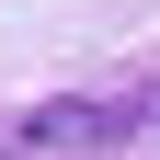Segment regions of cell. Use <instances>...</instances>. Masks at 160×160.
<instances>
[{
	"mask_svg": "<svg viewBox=\"0 0 160 160\" xmlns=\"http://www.w3.org/2000/svg\"><path fill=\"white\" fill-rule=\"evenodd\" d=\"M126 137H137V103H34L23 114V149H46V160H92Z\"/></svg>",
	"mask_w": 160,
	"mask_h": 160,
	"instance_id": "cell-1",
	"label": "cell"
}]
</instances>
